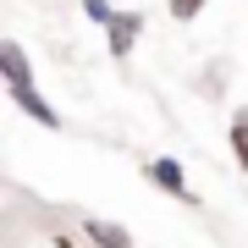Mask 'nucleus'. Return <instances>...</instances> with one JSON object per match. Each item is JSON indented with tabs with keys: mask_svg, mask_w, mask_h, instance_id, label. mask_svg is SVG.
Segmentation results:
<instances>
[{
	"mask_svg": "<svg viewBox=\"0 0 248 248\" xmlns=\"http://www.w3.org/2000/svg\"><path fill=\"white\" fill-rule=\"evenodd\" d=\"M143 177H149L160 193H171V199H182V204H199V193L187 187V171H182V160H171V155H160L143 166Z\"/></svg>",
	"mask_w": 248,
	"mask_h": 248,
	"instance_id": "f257e3e1",
	"label": "nucleus"
},
{
	"mask_svg": "<svg viewBox=\"0 0 248 248\" xmlns=\"http://www.w3.org/2000/svg\"><path fill=\"white\" fill-rule=\"evenodd\" d=\"M138 39H143V17H138V11H116V17H110V28H105L110 55H116V61H127V55L138 50Z\"/></svg>",
	"mask_w": 248,
	"mask_h": 248,
	"instance_id": "f03ea898",
	"label": "nucleus"
},
{
	"mask_svg": "<svg viewBox=\"0 0 248 248\" xmlns=\"http://www.w3.org/2000/svg\"><path fill=\"white\" fill-rule=\"evenodd\" d=\"M6 94H11V105H17V110L28 116V122H39V127H50V133H55V127H61V110H55L50 99H45V94L33 89V83H22V89H6Z\"/></svg>",
	"mask_w": 248,
	"mask_h": 248,
	"instance_id": "7ed1b4c3",
	"label": "nucleus"
},
{
	"mask_svg": "<svg viewBox=\"0 0 248 248\" xmlns=\"http://www.w3.org/2000/svg\"><path fill=\"white\" fill-rule=\"evenodd\" d=\"M83 237H89V248H133V232L122 221H110V215H89L83 221Z\"/></svg>",
	"mask_w": 248,
	"mask_h": 248,
	"instance_id": "20e7f679",
	"label": "nucleus"
},
{
	"mask_svg": "<svg viewBox=\"0 0 248 248\" xmlns=\"http://www.w3.org/2000/svg\"><path fill=\"white\" fill-rule=\"evenodd\" d=\"M0 78H6V89L33 83V61H28V50L17 45V39H6V45H0Z\"/></svg>",
	"mask_w": 248,
	"mask_h": 248,
	"instance_id": "39448f33",
	"label": "nucleus"
},
{
	"mask_svg": "<svg viewBox=\"0 0 248 248\" xmlns=\"http://www.w3.org/2000/svg\"><path fill=\"white\" fill-rule=\"evenodd\" d=\"M232 155H237V166L248 171V105L232 110Z\"/></svg>",
	"mask_w": 248,
	"mask_h": 248,
	"instance_id": "423d86ee",
	"label": "nucleus"
},
{
	"mask_svg": "<svg viewBox=\"0 0 248 248\" xmlns=\"http://www.w3.org/2000/svg\"><path fill=\"white\" fill-rule=\"evenodd\" d=\"M210 6V0H166V11H171V22H193L199 11Z\"/></svg>",
	"mask_w": 248,
	"mask_h": 248,
	"instance_id": "0eeeda50",
	"label": "nucleus"
},
{
	"mask_svg": "<svg viewBox=\"0 0 248 248\" xmlns=\"http://www.w3.org/2000/svg\"><path fill=\"white\" fill-rule=\"evenodd\" d=\"M83 17H89L94 28H110V17H116V6H110V0H83Z\"/></svg>",
	"mask_w": 248,
	"mask_h": 248,
	"instance_id": "6e6552de",
	"label": "nucleus"
}]
</instances>
